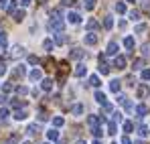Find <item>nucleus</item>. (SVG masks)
<instances>
[{
	"instance_id": "1",
	"label": "nucleus",
	"mask_w": 150,
	"mask_h": 144,
	"mask_svg": "<svg viewBox=\"0 0 150 144\" xmlns=\"http://www.w3.org/2000/svg\"><path fill=\"white\" fill-rule=\"evenodd\" d=\"M47 28H49L51 33H63L65 23H63V18H51L49 24H47Z\"/></svg>"
},
{
	"instance_id": "2",
	"label": "nucleus",
	"mask_w": 150,
	"mask_h": 144,
	"mask_svg": "<svg viewBox=\"0 0 150 144\" xmlns=\"http://www.w3.org/2000/svg\"><path fill=\"white\" fill-rule=\"evenodd\" d=\"M25 55V47L23 45H14V47L10 49V57L12 59H18V57H23Z\"/></svg>"
},
{
	"instance_id": "3",
	"label": "nucleus",
	"mask_w": 150,
	"mask_h": 144,
	"mask_svg": "<svg viewBox=\"0 0 150 144\" xmlns=\"http://www.w3.org/2000/svg\"><path fill=\"white\" fill-rule=\"evenodd\" d=\"M114 67H116V69H126V57H124V55H116V59H114Z\"/></svg>"
},
{
	"instance_id": "4",
	"label": "nucleus",
	"mask_w": 150,
	"mask_h": 144,
	"mask_svg": "<svg viewBox=\"0 0 150 144\" xmlns=\"http://www.w3.org/2000/svg\"><path fill=\"white\" fill-rule=\"evenodd\" d=\"M28 79H30V81H41V79H43V71H41V69H33V71L28 73Z\"/></svg>"
},
{
	"instance_id": "5",
	"label": "nucleus",
	"mask_w": 150,
	"mask_h": 144,
	"mask_svg": "<svg viewBox=\"0 0 150 144\" xmlns=\"http://www.w3.org/2000/svg\"><path fill=\"white\" fill-rule=\"evenodd\" d=\"M148 106H144V104H140V106H136V114H138V118H144V116H148Z\"/></svg>"
},
{
	"instance_id": "6",
	"label": "nucleus",
	"mask_w": 150,
	"mask_h": 144,
	"mask_svg": "<svg viewBox=\"0 0 150 144\" xmlns=\"http://www.w3.org/2000/svg\"><path fill=\"white\" fill-rule=\"evenodd\" d=\"M118 51H120V47H118V43L116 41H110V45H108V55H118Z\"/></svg>"
},
{
	"instance_id": "7",
	"label": "nucleus",
	"mask_w": 150,
	"mask_h": 144,
	"mask_svg": "<svg viewBox=\"0 0 150 144\" xmlns=\"http://www.w3.org/2000/svg\"><path fill=\"white\" fill-rule=\"evenodd\" d=\"M55 45H65L67 43V37L63 35V33H55V41H53Z\"/></svg>"
},
{
	"instance_id": "8",
	"label": "nucleus",
	"mask_w": 150,
	"mask_h": 144,
	"mask_svg": "<svg viewBox=\"0 0 150 144\" xmlns=\"http://www.w3.org/2000/svg\"><path fill=\"white\" fill-rule=\"evenodd\" d=\"M120 87H122V81H120V79H112V81H110V89H112L114 94H118Z\"/></svg>"
},
{
	"instance_id": "9",
	"label": "nucleus",
	"mask_w": 150,
	"mask_h": 144,
	"mask_svg": "<svg viewBox=\"0 0 150 144\" xmlns=\"http://www.w3.org/2000/svg\"><path fill=\"white\" fill-rule=\"evenodd\" d=\"M67 21H69L71 24H79L81 23V16H79L77 12H69V14H67Z\"/></svg>"
},
{
	"instance_id": "10",
	"label": "nucleus",
	"mask_w": 150,
	"mask_h": 144,
	"mask_svg": "<svg viewBox=\"0 0 150 144\" xmlns=\"http://www.w3.org/2000/svg\"><path fill=\"white\" fill-rule=\"evenodd\" d=\"M83 41H85V45H96V43H98V37H96L93 33H87Z\"/></svg>"
},
{
	"instance_id": "11",
	"label": "nucleus",
	"mask_w": 150,
	"mask_h": 144,
	"mask_svg": "<svg viewBox=\"0 0 150 144\" xmlns=\"http://www.w3.org/2000/svg\"><path fill=\"white\" fill-rule=\"evenodd\" d=\"M8 47V37H6V33H0V51H6Z\"/></svg>"
},
{
	"instance_id": "12",
	"label": "nucleus",
	"mask_w": 150,
	"mask_h": 144,
	"mask_svg": "<svg viewBox=\"0 0 150 144\" xmlns=\"http://www.w3.org/2000/svg\"><path fill=\"white\" fill-rule=\"evenodd\" d=\"M100 73L101 75H108V73H110V67H108V63L103 61V57H100Z\"/></svg>"
},
{
	"instance_id": "13",
	"label": "nucleus",
	"mask_w": 150,
	"mask_h": 144,
	"mask_svg": "<svg viewBox=\"0 0 150 144\" xmlns=\"http://www.w3.org/2000/svg\"><path fill=\"white\" fill-rule=\"evenodd\" d=\"M41 87L45 92H51L53 89V79H41Z\"/></svg>"
},
{
	"instance_id": "14",
	"label": "nucleus",
	"mask_w": 150,
	"mask_h": 144,
	"mask_svg": "<svg viewBox=\"0 0 150 144\" xmlns=\"http://www.w3.org/2000/svg\"><path fill=\"white\" fill-rule=\"evenodd\" d=\"M16 6H18V2H16V0H10V2L6 4V12H8V14L16 12Z\"/></svg>"
},
{
	"instance_id": "15",
	"label": "nucleus",
	"mask_w": 150,
	"mask_h": 144,
	"mask_svg": "<svg viewBox=\"0 0 150 144\" xmlns=\"http://www.w3.org/2000/svg\"><path fill=\"white\" fill-rule=\"evenodd\" d=\"M87 124H89V126H91V130H93V128H98L100 118H98V116H87Z\"/></svg>"
},
{
	"instance_id": "16",
	"label": "nucleus",
	"mask_w": 150,
	"mask_h": 144,
	"mask_svg": "<svg viewBox=\"0 0 150 144\" xmlns=\"http://www.w3.org/2000/svg\"><path fill=\"white\" fill-rule=\"evenodd\" d=\"M112 26H114V16H105V18H103V28L110 31Z\"/></svg>"
},
{
	"instance_id": "17",
	"label": "nucleus",
	"mask_w": 150,
	"mask_h": 144,
	"mask_svg": "<svg viewBox=\"0 0 150 144\" xmlns=\"http://www.w3.org/2000/svg\"><path fill=\"white\" fill-rule=\"evenodd\" d=\"M83 55H85V53H83V49H73L69 57H71V59H81Z\"/></svg>"
},
{
	"instance_id": "18",
	"label": "nucleus",
	"mask_w": 150,
	"mask_h": 144,
	"mask_svg": "<svg viewBox=\"0 0 150 144\" xmlns=\"http://www.w3.org/2000/svg\"><path fill=\"white\" fill-rule=\"evenodd\" d=\"M87 73V67L85 65H77V69H75V77H83Z\"/></svg>"
},
{
	"instance_id": "19",
	"label": "nucleus",
	"mask_w": 150,
	"mask_h": 144,
	"mask_svg": "<svg viewBox=\"0 0 150 144\" xmlns=\"http://www.w3.org/2000/svg\"><path fill=\"white\" fill-rule=\"evenodd\" d=\"M25 73H26L25 65H16V67H14V77H23Z\"/></svg>"
},
{
	"instance_id": "20",
	"label": "nucleus",
	"mask_w": 150,
	"mask_h": 144,
	"mask_svg": "<svg viewBox=\"0 0 150 144\" xmlns=\"http://www.w3.org/2000/svg\"><path fill=\"white\" fill-rule=\"evenodd\" d=\"M25 16H26L25 10H16V12H14V21H16V23H23V21H25Z\"/></svg>"
},
{
	"instance_id": "21",
	"label": "nucleus",
	"mask_w": 150,
	"mask_h": 144,
	"mask_svg": "<svg viewBox=\"0 0 150 144\" xmlns=\"http://www.w3.org/2000/svg\"><path fill=\"white\" fill-rule=\"evenodd\" d=\"M71 114H75V116H81V114H83V106H81V104H75L73 108H71Z\"/></svg>"
},
{
	"instance_id": "22",
	"label": "nucleus",
	"mask_w": 150,
	"mask_h": 144,
	"mask_svg": "<svg viewBox=\"0 0 150 144\" xmlns=\"http://www.w3.org/2000/svg\"><path fill=\"white\" fill-rule=\"evenodd\" d=\"M26 116H28L26 110H16V112H14V120H25Z\"/></svg>"
},
{
	"instance_id": "23",
	"label": "nucleus",
	"mask_w": 150,
	"mask_h": 144,
	"mask_svg": "<svg viewBox=\"0 0 150 144\" xmlns=\"http://www.w3.org/2000/svg\"><path fill=\"white\" fill-rule=\"evenodd\" d=\"M116 130H118V122H110V124H108V134H116Z\"/></svg>"
},
{
	"instance_id": "24",
	"label": "nucleus",
	"mask_w": 150,
	"mask_h": 144,
	"mask_svg": "<svg viewBox=\"0 0 150 144\" xmlns=\"http://www.w3.org/2000/svg\"><path fill=\"white\" fill-rule=\"evenodd\" d=\"M124 47L128 49V51L134 49V39H132V37H126V39H124Z\"/></svg>"
},
{
	"instance_id": "25",
	"label": "nucleus",
	"mask_w": 150,
	"mask_h": 144,
	"mask_svg": "<svg viewBox=\"0 0 150 144\" xmlns=\"http://www.w3.org/2000/svg\"><path fill=\"white\" fill-rule=\"evenodd\" d=\"M96 101H98V104H105V101H108V99H105V94H103V92H96Z\"/></svg>"
},
{
	"instance_id": "26",
	"label": "nucleus",
	"mask_w": 150,
	"mask_h": 144,
	"mask_svg": "<svg viewBox=\"0 0 150 144\" xmlns=\"http://www.w3.org/2000/svg\"><path fill=\"white\" fill-rule=\"evenodd\" d=\"M47 138H49V140H57V138H59V132H57L55 128H51L49 132H47Z\"/></svg>"
},
{
	"instance_id": "27",
	"label": "nucleus",
	"mask_w": 150,
	"mask_h": 144,
	"mask_svg": "<svg viewBox=\"0 0 150 144\" xmlns=\"http://www.w3.org/2000/svg\"><path fill=\"white\" fill-rule=\"evenodd\" d=\"M98 26H100V23H98L96 18H89V21H87V28H89V31H96Z\"/></svg>"
},
{
	"instance_id": "28",
	"label": "nucleus",
	"mask_w": 150,
	"mask_h": 144,
	"mask_svg": "<svg viewBox=\"0 0 150 144\" xmlns=\"http://www.w3.org/2000/svg\"><path fill=\"white\" fill-rule=\"evenodd\" d=\"M37 132H39V126H37V124H30V126L26 128V134H30V136H35Z\"/></svg>"
},
{
	"instance_id": "29",
	"label": "nucleus",
	"mask_w": 150,
	"mask_h": 144,
	"mask_svg": "<svg viewBox=\"0 0 150 144\" xmlns=\"http://www.w3.org/2000/svg\"><path fill=\"white\" fill-rule=\"evenodd\" d=\"M89 85L100 87V77H98V75H91V77H89Z\"/></svg>"
},
{
	"instance_id": "30",
	"label": "nucleus",
	"mask_w": 150,
	"mask_h": 144,
	"mask_svg": "<svg viewBox=\"0 0 150 144\" xmlns=\"http://www.w3.org/2000/svg\"><path fill=\"white\" fill-rule=\"evenodd\" d=\"M83 6H85L87 10H93V8H96V0H83Z\"/></svg>"
},
{
	"instance_id": "31",
	"label": "nucleus",
	"mask_w": 150,
	"mask_h": 144,
	"mask_svg": "<svg viewBox=\"0 0 150 144\" xmlns=\"http://www.w3.org/2000/svg\"><path fill=\"white\" fill-rule=\"evenodd\" d=\"M43 49H45V51H51V49H53V39H45V41H43Z\"/></svg>"
},
{
	"instance_id": "32",
	"label": "nucleus",
	"mask_w": 150,
	"mask_h": 144,
	"mask_svg": "<svg viewBox=\"0 0 150 144\" xmlns=\"http://www.w3.org/2000/svg\"><path fill=\"white\" fill-rule=\"evenodd\" d=\"M116 12H118V14H124L126 12V4L124 2H118V4H116Z\"/></svg>"
},
{
	"instance_id": "33",
	"label": "nucleus",
	"mask_w": 150,
	"mask_h": 144,
	"mask_svg": "<svg viewBox=\"0 0 150 144\" xmlns=\"http://www.w3.org/2000/svg\"><path fill=\"white\" fill-rule=\"evenodd\" d=\"M146 94H148V87L146 85H140L138 87V97H146Z\"/></svg>"
},
{
	"instance_id": "34",
	"label": "nucleus",
	"mask_w": 150,
	"mask_h": 144,
	"mask_svg": "<svg viewBox=\"0 0 150 144\" xmlns=\"http://www.w3.org/2000/svg\"><path fill=\"white\" fill-rule=\"evenodd\" d=\"M142 55L144 57H150V43H144L142 45Z\"/></svg>"
},
{
	"instance_id": "35",
	"label": "nucleus",
	"mask_w": 150,
	"mask_h": 144,
	"mask_svg": "<svg viewBox=\"0 0 150 144\" xmlns=\"http://www.w3.org/2000/svg\"><path fill=\"white\" fill-rule=\"evenodd\" d=\"M132 130H134V124H132V122H124V132L126 134H130Z\"/></svg>"
},
{
	"instance_id": "36",
	"label": "nucleus",
	"mask_w": 150,
	"mask_h": 144,
	"mask_svg": "<svg viewBox=\"0 0 150 144\" xmlns=\"http://www.w3.org/2000/svg\"><path fill=\"white\" fill-rule=\"evenodd\" d=\"M53 124H55V126L59 128V126H63V124H65V120H63L61 116H55V118H53Z\"/></svg>"
},
{
	"instance_id": "37",
	"label": "nucleus",
	"mask_w": 150,
	"mask_h": 144,
	"mask_svg": "<svg viewBox=\"0 0 150 144\" xmlns=\"http://www.w3.org/2000/svg\"><path fill=\"white\" fill-rule=\"evenodd\" d=\"M8 116H10V112H8V108H2V110H0V120H6Z\"/></svg>"
},
{
	"instance_id": "38",
	"label": "nucleus",
	"mask_w": 150,
	"mask_h": 144,
	"mask_svg": "<svg viewBox=\"0 0 150 144\" xmlns=\"http://www.w3.org/2000/svg\"><path fill=\"white\" fill-rule=\"evenodd\" d=\"M16 94H18V96H26V94H28V87H25V85L16 87Z\"/></svg>"
},
{
	"instance_id": "39",
	"label": "nucleus",
	"mask_w": 150,
	"mask_h": 144,
	"mask_svg": "<svg viewBox=\"0 0 150 144\" xmlns=\"http://www.w3.org/2000/svg\"><path fill=\"white\" fill-rule=\"evenodd\" d=\"M138 134H140L142 138H144V136H148V128H146V126H140V128H138Z\"/></svg>"
},
{
	"instance_id": "40",
	"label": "nucleus",
	"mask_w": 150,
	"mask_h": 144,
	"mask_svg": "<svg viewBox=\"0 0 150 144\" xmlns=\"http://www.w3.org/2000/svg\"><path fill=\"white\" fill-rule=\"evenodd\" d=\"M130 18H132V21H140V12H138V10H132V12H130Z\"/></svg>"
},
{
	"instance_id": "41",
	"label": "nucleus",
	"mask_w": 150,
	"mask_h": 144,
	"mask_svg": "<svg viewBox=\"0 0 150 144\" xmlns=\"http://www.w3.org/2000/svg\"><path fill=\"white\" fill-rule=\"evenodd\" d=\"M28 63H30V65H37V63H39V57H37V55H28Z\"/></svg>"
},
{
	"instance_id": "42",
	"label": "nucleus",
	"mask_w": 150,
	"mask_h": 144,
	"mask_svg": "<svg viewBox=\"0 0 150 144\" xmlns=\"http://www.w3.org/2000/svg\"><path fill=\"white\" fill-rule=\"evenodd\" d=\"M114 122H118V124H120V122H124V116H122L120 112H116V114H114Z\"/></svg>"
},
{
	"instance_id": "43",
	"label": "nucleus",
	"mask_w": 150,
	"mask_h": 144,
	"mask_svg": "<svg viewBox=\"0 0 150 144\" xmlns=\"http://www.w3.org/2000/svg\"><path fill=\"white\" fill-rule=\"evenodd\" d=\"M140 67H142V59H136V61H134V65H132V69H136V71H138Z\"/></svg>"
},
{
	"instance_id": "44",
	"label": "nucleus",
	"mask_w": 150,
	"mask_h": 144,
	"mask_svg": "<svg viewBox=\"0 0 150 144\" xmlns=\"http://www.w3.org/2000/svg\"><path fill=\"white\" fill-rule=\"evenodd\" d=\"M142 79H144V81L150 79V69H144V71H142Z\"/></svg>"
},
{
	"instance_id": "45",
	"label": "nucleus",
	"mask_w": 150,
	"mask_h": 144,
	"mask_svg": "<svg viewBox=\"0 0 150 144\" xmlns=\"http://www.w3.org/2000/svg\"><path fill=\"white\" fill-rule=\"evenodd\" d=\"M144 31H146V24H138V26H136V33H138V35L144 33Z\"/></svg>"
},
{
	"instance_id": "46",
	"label": "nucleus",
	"mask_w": 150,
	"mask_h": 144,
	"mask_svg": "<svg viewBox=\"0 0 150 144\" xmlns=\"http://www.w3.org/2000/svg\"><path fill=\"white\" fill-rule=\"evenodd\" d=\"M2 89L8 94V92H12V85H10V83H4V85H2Z\"/></svg>"
},
{
	"instance_id": "47",
	"label": "nucleus",
	"mask_w": 150,
	"mask_h": 144,
	"mask_svg": "<svg viewBox=\"0 0 150 144\" xmlns=\"http://www.w3.org/2000/svg\"><path fill=\"white\" fill-rule=\"evenodd\" d=\"M45 63H47V69H53V65H55V61H53V59H47Z\"/></svg>"
},
{
	"instance_id": "48",
	"label": "nucleus",
	"mask_w": 150,
	"mask_h": 144,
	"mask_svg": "<svg viewBox=\"0 0 150 144\" xmlns=\"http://www.w3.org/2000/svg\"><path fill=\"white\" fill-rule=\"evenodd\" d=\"M47 118H49V116H47L45 112H41V114H39V120H41V122H45V120H47Z\"/></svg>"
},
{
	"instance_id": "49",
	"label": "nucleus",
	"mask_w": 150,
	"mask_h": 144,
	"mask_svg": "<svg viewBox=\"0 0 150 144\" xmlns=\"http://www.w3.org/2000/svg\"><path fill=\"white\" fill-rule=\"evenodd\" d=\"M75 0H63V6H73Z\"/></svg>"
},
{
	"instance_id": "50",
	"label": "nucleus",
	"mask_w": 150,
	"mask_h": 144,
	"mask_svg": "<svg viewBox=\"0 0 150 144\" xmlns=\"http://www.w3.org/2000/svg\"><path fill=\"white\" fill-rule=\"evenodd\" d=\"M120 144H132V142H130V138H128V136H124V138L120 140Z\"/></svg>"
},
{
	"instance_id": "51",
	"label": "nucleus",
	"mask_w": 150,
	"mask_h": 144,
	"mask_svg": "<svg viewBox=\"0 0 150 144\" xmlns=\"http://www.w3.org/2000/svg\"><path fill=\"white\" fill-rule=\"evenodd\" d=\"M10 0H0V8H6V4H8Z\"/></svg>"
},
{
	"instance_id": "52",
	"label": "nucleus",
	"mask_w": 150,
	"mask_h": 144,
	"mask_svg": "<svg viewBox=\"0 0 150 144\" xmlns=\"http://www.w3.org/2000/svg\"><path fill=\"white\" fill-rule=\"evenodd\" d=\"M4 73H6V65H2V63H0V75H4Z\"/></svg>"
},
{
	"instance_id": "53",
	"label": "nucleus",
	"mask_w": 150,
	"mask_h": 144,
	"mask_svg": "<svg viewBox=\"0 0 150 144\" xmlns=\"http://www.w3.org/2000/svg\"><path fill=\"white\" fill-rule=\"evenodd\" d=\"M6 101H8V97H6V96H0V104H6Z\"/></svg>"
},
{
	"instance_id": "54",
	"label": "nucleus",
	"mask_w": 150,
	"mask_h": 144,
	"mask_svg": "<svg viewBox=\"0 0 150 144\" xmlns=\"http://www.w3.org/2000/svg\"><path fill=\"white\" fill-rule=\"evenodd\" d=\"M30 2H33V0H21V4H23V6H28Z\"/></svg>"
},
{
	"instance_id": "55",
	"label": "nucleus",
	"mask_w": 150,
	"mask_h": 144,
	"mask_svg": "<svg viewBox=\"0 0 150 144\" xmlns=\"http://www.w3.org/2000/svg\"><path fill=\"white\" fill-rule=\"evenodd\" d=\"M77 144H87V142L85 140H77Z\"/></svg>"
},
{
	"instance_id": "56",
	"label": "nucleus",
	"mask_w": 150,
	"mask_h": 144,
	"mask_svg": "<svg viewBox=\"0 0 150 144\" xmlns=\"http://www.w3.org/2000/svg\"><path fill=\"white\" fill-rule=\"evenodd\" d=\"M93 144H101V142H100V140H96V142H93Z\"/></svg>"
},
{
	"instance_id": "57",
	"label": "nucleus",
	"mask_w": 150,
	"mask_h": 144,
	"mask_svg": "<svg viewBox=\"0 0 150 144\" xmlns=\"http://www.w3.org/2000/svg\"><path fill=\"white\" fill-rule=\"evenodd\" d=\"M126 2H136V0H126Z\"/></svg>"
},
{
	"instance_id": "58",
	"label": "nucleus",
	"mask_w": 150,
	"mask_h": 144,
	"mask_svg": "<svg viewBox=\"0 0 150 144\" xmlns=\"http://www.w3.org/2000/svg\"><path fill=\"white\" fill-rule=\"evenodd\" d=\"M23 144H33V142H23Z\"/></svg>"
},
{
	"instance_id": "59",
	"label": "nucleus",
	"mask_w": 150,
	"mask_h": 144,
	"mask_svg": "<svg viewBox=\"0 0 150 144\" xmlns=\"http://www.w3.org/2000/svg\"><path fill=\"white\" fill-rule=\"evenodd\" d=\"M114 144H118V142H114Z\"/></svg>"
},
{
	"instance_id": "60",
	"label": "nucleus",
	"mask_w": 150,
	"mask_h": 144,
	"mask_svg": "<svg viewBox=\"0 0 150 144\" xmlns=\"http://www.w3.org/2000/svg\"><path fill=\"white\" fill-rule=\"evenodd\" d=\"M45 144H49V142H45Z\"/></svg>"
}]
</instances>
